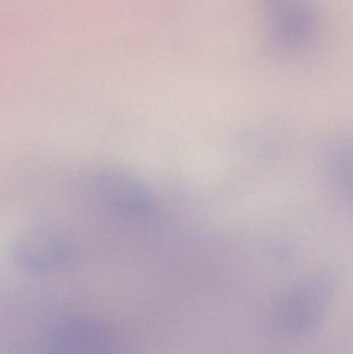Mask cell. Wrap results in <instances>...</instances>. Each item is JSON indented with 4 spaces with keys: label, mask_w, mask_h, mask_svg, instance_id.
<instances>
[{
    "label": "cell",
    "mask_w": 353,
    "mask_h": 354,
    "mask_svg": "<svg viewBox=\"0 0 353 354\" xmlns=\"http://www.w3.org/2000/svg\"><path fill=\"white\" fill-rule=\"evenodd\" d=\"M89 194L95 207L116 222L151 227L158 218L155 197L149 185L131 172L105 168L93 174Z\"/></svg>",
    "instance_id": "cell-1"
},
{
    "label": "cell",
    "mask_w": 353,
    "mask_h": 354,
    "mask_svg": "<svg viewBox=\"0 0 353 354\" xmlns=\"http://www.w3.org/2000/svg\"><path fill=\"white\" fill-rule=\"evenodd\" d=\"M267 45L285 57L312 51L321 37V20L308 0H256Z\"/></svg>",
    "instance_id": "cell-2"
},
{
    "label": "cell",
    "mask_w": 353,
    "mask_h": 354,
    "mask_svg": "<svg viewBox=\"0 0 353 354\" xmlns=\"http://www.w3.org/2000/svg\"><path fill=\"white\" fill-rule=\"evenodd\" d=\"M12 253L21 268L43 274L64 268L74 255V243L62 227L53 223H37L18 233Z\"/></svg>",
    "instance_id": "cell-3"
},
{
    "label": "cell",
    "mask_w": 353,
    "mask_h": 354,
    "mask_svg": "<svg viewBox=\"0 0 353 354\" xmlns=\"http://www.w3.org/2000/svg\"><path fill=\"white\" fill-rule=\"evenodd\" d=\"M335 279L318 272L298 283L284 299L280 319L292 333L308 330L325 313L335 291Z\"/></svg>",
    "instance_id": "cell-4"
},
{
    "label": "cell",
    "mask_w": 353,
    "mask_h": 354,
    "mask_svg": "<svg viewBox=\"0 0 353 354\" xmlns=\"http://www.w3.org/2000/svg\"><path fill=\"white\" fill-rule=\"evenodd\" d=\"M327 169L333 187L343 199L352 193V162L350 151L339 147L327 153Z\"/></svg>",
    "instance_id": "cell-5"
}]
</instances>
